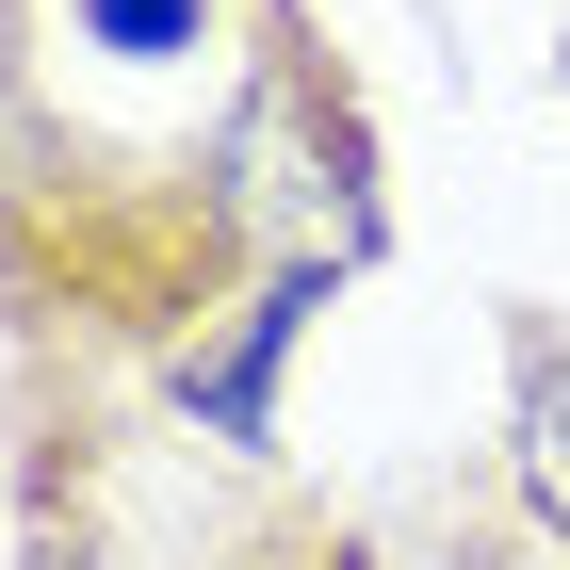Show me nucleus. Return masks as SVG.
Returning a JSON list of instances; mask_svg holds the SVG:
<instances>
[{"label": "nucleus", "mask_w": 570, "mask_h": 570, "mask_svg": "<svg viewBox=\"0 0 570 570\" xmlns=\"http://www.w3.org/2000/svg\"><path fill=\"white\" fill-rule=\"evenodd\" d=\"M294 309H309V277H277V294L245 309L228 358H179V407H196L213 440H262V375H277V343H294Z\"/></svg>", "instance_id": "obj_1"}, {"label": "nucleus", "mask_w": 570, "mask_h": 570, "mask_svg": "<svg viewBox=\"0 0 570 570\" xmlns=\"http://www.w3.org/2000/svg\"><path fill=\"white\" fill-rule=\"evenodd\" d=\"M98 49H131V66H164V49H196V0H82Z\"/></svg>", "instance_id": "obj_2"}, {"label": "nucleus", "mask_w": 570, "mask_h": 570, "mask_svg": "<svg viewBox=\"0 0 570 570\" xmlns=\"http://www.w3.org/2000/svg\"><path fill=\"white\" fill-rule=\"evenodd\" d=\"M522 473H538V505H554V538H570V392L554 375L522 392Z\"/></svg>", "instance_id": "obj_3"}]
</instances>
